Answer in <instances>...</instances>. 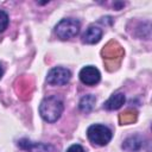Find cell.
<instances>
[{"label": "cell", "instance_id": "obj_4", "mask_svg": "<svg viewBox=\"0 0 152 152\" xmlns=\"http://www.w3.org/2000/svg\"><path fill=\"white\" fill-rule=\"evenodd\" d=\"M71 78V72L70 70H68L66 68H62V66H56L52 68L46 76V81L48 83L52 84V86H63L66 84Z\"/></svg>", "mask_w": 152, "mask_h": 152}, {"label": "cell", "instance_id": "obj_1", "mask_svg": "<svg viewBox=\"0 0 152 152\" xmlns=\"http://www.w3.org/2000/svg\"><path fill=\"white\" fill-rule=\"evenodd\" d=\"M63 112V102L56 96H49L40 102L39 114L48 122H55Z\"/></svg>", "mask_w": 152, "mask_h": 152}, {"label": "cell", "instance_id": "obj_12", "mask_svg": "<svg viewBox=\"0 0 152 152\" xmlns=\"http://www.w3.org/2000/svg\"><path fill=\"white\" fill-rule=\"evenodd\" d=\"M66 152H86V151H84V148H83L81 145L75 144V145H71V146L66 150Z\"/></svg>", "mask_w": 152, "mask_h": 152}, {"label": "cell", "instance_id": "obj_9", "mask_svg": "<svg viewBox=\"0 0 152 152\" xmlns=\"http://www.w3.org/2000/svg\"><path fill=\"white\" fill-rule=\"evenodd\" d=\"M142 146V139L138 135H134V137H129L127 138L124 144H122V148H125L126 151L128 152H135V151H139Z\"/></svg>", "mask_w": 152, "mask_h": 152}, {"label": "cell", "instance_id": "obj_11", "mask_svg": "<svg viewBox=\"0 0 152 152\" xmlns=\"http://www.w3.org/2000/svg\"><path fill=\"white\" fill-rule=\"evenodd\" d=\"M8 21L10 19H8L7 13L4 11H0V32L6 30V27L8 26Z\"/></svg>", "mask_w": 152, "mask_h": 152}, {"label": "cell", "instance_id": "obj_2", "mask_svg": "<svg viewBox=\"0 0 152 152\" xmlns=\"http://www.w3.org/2000/svg\"><path fill=\"white\" fill-rule=\"evenodd\" d=\"M87 137L94 145L104 146L112 139V131L103 125H91L87 129Z\"/></svg>", "mask_w": 152, "mask_h": 152}, {"label": "cell", "instance_id": "obj_3", "mask_svg": "<svg viewBox=\"0 0 152 152\" xmlns=\"http://www.w3.org/2000/svg\"><path fill=\"white\" fill-rule=\"evenodd\" d=\"M80 21L76 19H62L55 27V32L57 34L58 38L65 40V39H70L72 37H75L78 31H80Z\"/></svg>", "mask_w": 152, "mask_h": 152}, {"label": "cell", "instance_id": "obj_5", "mask_svg": "<svg viewBox=\"0 0 152 152\" xmlns=\"http://www.w3.org/2000/svg\"><path fill=\"white\" fill-rule=\"evenodd\" d=\"M101 78L100 71L91 65L84 66L81 69L80 71V80L82 81V83L87 84V86H94L96 84Z\"/></svg>", "mask_w": 152, "mask_h": 152}, {"label": "cell", "instance_id": "obj_6", "mask_svg": "<svg viewBox=\"0 0 152 152\" xmlns=\"http://www.w3.org/2000/svg\"><path fill=\"white\" fill-rule=\"evenodd\" d=\"M102 37V30L96 27V26H89L86 32L82 36V40L83 43L87 44H95L97 43Z\"/></svg>", "mask_w": 152, "mask_h": 152}, {"label": "cell", "instance_id": "obj_7", "mask_svg": "<svg viewBox=\"0 0 152 152\" xmlns=\"http://www.w3.org/2000/svg\"><path fill=\"white\" fill-rule=\"evenodd\" d=\"M19 145H20L21 148L27 150L30 152H49V151H52V147L49 146V145L34 144V142H31L28 140H20Z\"/></svg>", "mask_w": 152, "mask_h": 152}, {"label": "cell", "instance_id": "obj_13", "mask_svg": "<svg viewBox=\"0 0 152 152\" xmlns=\"http://www.w3.org/2000/svg\"><path fill=\"white\" fill-rule=\"evenodd\" d=\"M1 76H2V69H1V66H0V78H1Z\"/></svg>", "mask_w": 152, "mask_h": 152}, {"label": "cell", "instance_id": "obj_10", "mask_svg": "<svg viewBox=\"0 0 152 152\" xmlns=\"http://www.w3.org/2000/svg\"><path fill=\"white\" fill-rule=\"evenodd\" d=\"M95 101H96V99H95L94 95H86V96H83L81 99V101L78 103V107H80V109L82 112L89 113L93 109V107L95 104Z\"/></svg>", "mask_w": 152, "mask_h": 152}, {"label": "cell", "instance_id": "obj_8", "mask_svg": "<svg viewBox=\"0 0 152 152\" xmlns=\"http://www.w3.org/2000/svg\"><path fill=\"white\" fill-rule=\"evenodd\" d=\"M125 103V95L122 93H118L112 95L103 104V107L108 110H114V109H119L122 104Z\"/></svg>", "mask_w": 152, "mask_h": 152}]
</instances>
